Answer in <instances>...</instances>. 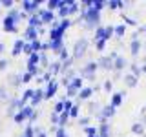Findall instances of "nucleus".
<instances>
[{"label": "nucleus", "instance_id": "nucleus-1", "mask_svg": "<svg viewBox=\"0 0 146 137\" xmlns=\"http://www.w3.org/2000/svg\"><path fill=\"white\" fill-rule=\"evenodd\" d=\"M82 18H84V22H86V26L91 27V26H95L99 22V11L97 9H93V7H90V9H86V11H82Z\"/></svg>", "mask_w": 146, "mask_h": 137}, {"label": "nucleus", "instance_id": "nucleus-2", "mask_svg": "<svg viewBox=\"0 0 146 137\" xmlns=\"http://www.w3.org/2000/svg\"><path fill=\"white\" fill-rule=\"evenodd\" d=\"M70 18H64V20L60 22V24H55L53 26V29H51V40H60V37H62V33L70 27Z\"/></svg>", "mask_w": 146, "mask_h": 137}, {"label": "nucleus", "instance_id": "nucleus-3", "mask_svg": "<svg viewBox=\"0 0 146 137\" xmlns=\"http://www.w3.org/2000/svg\"><path fill=\"white\" fill-rule=\"evenodd\" d=\"M86 49H88V40L86 39L77 40L75 46H73V59H80L82 55L86 53Z\"/></svg>", "mask_w": 146, "mask_h": 137}, {"label": "nucleus", "instance_id": "nucleus-4", "mask_svg": "<svg viewBox=\"0 0 146 137\" xmlns=\"http://www.w3.org/2000/svg\"><path fill=\"white\" fill-rule=\"evenodd\" d=\"M111 33H113L111 26H108V27H100L99 26L97 29H95V40H104V42H106L110 37H111Z\"/></svg>", "mask_w": 146, "mask_h": 137}, {"label": "nucleus", "instance_id": "nucleus-5", "mask_svg": "<svg viewBox=\"0 0 146 137\" xmlns=\"http://www.w3.org/2000/svg\"><path fill=\"white\" fill-rule=\"evenodd\" d=\"M113 113H115V108H113L111 104H108L106 108H102V112H99V113H97V117H99L102 122H106V119L113 117Z\"/></svg>", "mask_w": 146, "mask_h": 137}, {"label": "nucleus", "instance_id": "nucleus-6", "mask_svg": "<svg viewBox=\"0 0 146 137\" xmlns=\"http://www.w3.org/2000/svg\"><path fill=\"white\" fill-rule=\"evenodd\" d=\"M97 70V62H90L88 66L82 68V77H90V79H93V71Z\"/></svg>", "mask_w": 146, "mask_h": 137}, {"label": "nucleus", "instance_id": "nucleus-7", "mask_svg": "<svg viewBox=\"0 0 146 137\" xmlns=\"http://www.w3.org/2000/svg\"><path fill=\"white\" fill-rule=\"evenodd\" d=\"M97 66H100L102 70H111L113 62H111V59H110V57H100L99 62H97Z\"/></svg>", "mask_w": 146, "mask_h": 137}, {"label": "nucleus", "instance_id": "nucleus-8", "mask_svg": "<svg viewBox=\"0 0 146 137\" xmlns=\"http://www.w3.org/2000/svg\"><path fill=\"white\" fill-rule=\"evenodd\" d=\"M55 93H57V82H49V86H48V90H46L44 97L46 99H51Z\"/></svg>", "mask_w": 146, "mask_h": 137}, {"label": "nucleus", "instance_id": "nucleus-9", "mask_svg": "<svg viewBox=\"0 0 146 137\" xmlns=\"http://www.w3.org/2000/svg\"><path fill=\"white\" fill-rule=\"evenodd\" d=\"M124 84L128 86V88H133V86H137V77L131 75V73H128V75L124 77Z\"/></svg>", "mask_w": 146, "mask_h": 137}, {"label": "nucleus", "instance_id": "nucleus-10", "mask_svg": "<svg viewBox=\"0 0 146 137\" xmlns=\"http://www.w3.org/2000/svg\"><path fill=\"white\" fill-rule=\"evenodd\" d=\"M66 88H71V90H82V79H79V77H75L71 82H70V86H66Z\"/></svg>", "mask_w": 146, "mask_h": 137}, {"label": "nucleus", "instance_id": "nucleus-11", "mask_svg": "<svg viewBox=\"0 0 146 137\" xmlns=\"http://www.w3.org/2000/svg\"><path fill=\"white\" fill-rule=\"evenodd\" d=\"M122 97H124V93H122V91H121V93H115V95L111 97V106H113V108L121 106V102H122Z\"/></svg>", "mask_w": 146, "mask_h": 137}, {"label": "nucleus", "instance_id": "nucleus-12", "mask_svg": "<svg viewBox=\"0 0 146 137\" xmlns=\"http://www.w3.org/2000/svg\"><path fill=\"white\" fill-rule=\"evenodd\" d=\"M131 132H133L135 135H143L144 134V126L141 124V122H133V124H131Z\"/></svg>", "mask_w": 146, "mask_h": 137}, {"label": "nucleus", "instance_id": "nucleus-13", "mask_svg": "<svg viewBox=\"0 0 146 137\" xmlns=\"http://www.w3.org/2000/svg\"><path fill=\"white\" fill-rule=\"evenodd\" d=\"M62 6H64V0H49L48 2L49 11H53V9H57V7H62Z\"/></svg>", "mask_w": 146, "mask_h": 137}, {"label": "nucleus", "instance_id": "nucleus-14", "mask_svg": "<svg viewBox=\"0 0 146 137\" xmlns=\"http://www.w3.org/2000/svg\"><path fill=\"white\" fill-rule=\"evenodd\" d=\"M68 119H70V112H62L60 117H58V126L64 128V126H66V122H68Z\"/></svg>", "mask_w": 146, "mask_h": 137}, {"label": "nucleus", "instance_id": "nucleus-15", "mask_svg": "<svg viewBox=\"0 0 146 137\" xmlns=\"http://www.w3.org/2000/svg\"><path fill=\"white\" fill-rule=\"evenodd\" d=\"M91 93H93V88H82V90H79V97L80 99H90Z\"/></svg>", "mask_w": 146, "mask_h": 137}, {"label": "nucleus", "instance_id": "nucleus-16", "mask_svg": "<svg viewBox=\"0 0 146 137\" xmlns=\"http://www.w3.org/2000/svg\"><path fill=\"white\" fill-rule=\"evenodd\" d=\"M99 137H110V126L106 124V122H102L100 124V128H99Z\"/></svg>", "mask_w": 146, "mask_h": 137}, {"label": "nucleus", "instance_id": "nucleus-17", "mask_svg": "<svg viewBox=\"0 0 146 137\" xmlns=\"http://www.w3.org/2000/svg\"><path fill=\"white\" fill-rule=\"evenodd\" d=\"M40 20L42 22H51L53 20V13L51 11H40Z\"/></svg>", "mask_w": 146, "mask_h": 137}, {"label": "nucleus", "instance_id": "nucleus-18", "mask_svg": "<svg viewBox=\"0 0 146 137\" xmlns=\"http://www.w3.org/2000/svg\"><path fill=\"white\" fill-rule=\"evenodd\" d=\"M113 68H115V70H122V68H126V61L122 57H117L115 62H113Z\"/></svg>", "mask_w": 146, "mask_h": 137}, {"label": "nucleus", "instance_id": "nucleus-19", "mask_svg": "<svg viewBox=\"0 0 146 137\" xmlns=\"http://www.w3.org/2000/svg\"><path fill=\"white\" fill-rule=\"evenodd\" d=\"M139 51H141V42L139 40H131V55H139Z\"/></svg>", "mask_w": 146, "mask_h": 137}, {"label": "nucleus", "instance_id": "nucleus-20", "mask_svg": "<svg viewBox=\"0 0 146 137\" xmlns=\"http://www.w3.org/2000/svg\"><path fill=\"white\" fill-rule=\"evenodd\" d=\"M26 39H27V40H33V42L36 40V31H35V27H29V29L26 31Z\"/></svg>", "mask_w": 146, "mask_h": 137}, {"label": "nucleus", "instance_id": "nucleus-21", "mask_svg": "<svg viewBox=\"0 0 146 137\" xmlns=\"http://www.w3.org/2000/svg\"><path fill=\"white\" fill-rule=\"evenodd\" d=\"M42 97H44V91H40V90H36V91H35V93H33V97H31V99H33V104H38V102H40V100H42Z\"/></svg>", "mask_w": 146, "mask_h": 137}, {"label": "nucleus", "instance_id": "nucleus-22", "mask_svg": "<svg viewBox=\"0 0 146 137\" xmlns=\"http://www.w3.org/2000/svg\"><path fill=\"white\" fill-rule=\"evenodd\" d=\"M22 6H24L26 11H35V9L38 7V2H24Z\"/></svg>", "mask_w": 146, "mask_h": 137}, {"label": "nucleus", "instance_id": "nucleus-23", "mask_svg": "<svg viewBox=\"0 0 146 137\" xmlns=\"http://www.w3.org/2000/svg\"><path fill=\"white\" fill-rule=\"evenodd\" d=\"M22 48H24V42L22 40H17V44H15V49H13V55H18L22 51Z\"/></svg>", "mask_w": 146, "mask_h": 137}, {"label": "nucleus", "instance_id": "nucleus-24", "mask_svg": "<svg viewBox=\"0 0 146 137\" xmlns=\"http://www.w3.org/2000/svg\"><path fill=\"white\" fill-rule=\"evenodd\" d=\"M106 6H108L110 9H119V7H122V6H124V4H122V2H117V0H113V2H108Z\"/></svg>", "mask_w": 146, "mask_h": 137}, {"label": "nucleus", "instance_id": "nucleus-25", "mask_svg": "<svg viewBox=\"0 0 146 137\" xmlns=\"http://www.w3.org/2000/svg\"><path fill=\"white\" fill-rule=\"evenodd\" d=\"M60 70H62L60 62H55V64H51V68H49V73H53V75H55V73H58Z\"/></svg>", "mask_w": 146, "mask_h": 137}, {"label": "nucleus", "instance_id": "nucleus-26", "mask_svg": "<svg viewBox=\"0 0 146 137\" xmlns=\"http://www.w3.org/2000/svg\"><path fill=\"white\" fill-rule=\"evenodd\" d=\"M53 112L57 113V115L64 112V100H62V102H57V104H55V110H53Z\"/></svg>", "mask_w": 146, "mask_h": 137}, {"label": "nucleus", "instance_id": "nucleus-27", "mask_svg": "<svg viewBox=\"0 0 146 137\" xmlns=\"http://www.w3.org/2000/svg\"><path fill=\"white\" fill-rule=\"evenodd\" d=\"M22 115H24V119L26 117H31V115H33V108H29V106H27V108H22Z\"/></svg>", "mask_w": 146, "mask_h": 137}, {"label": "nucleus", "instance_id": "nucleus-28", "mask_svg": "<svg viewBox=\"0 0 146 137\" xmlns=\"http://www.w3.org/2000/svg\"><path fill=\"white\" fill-rule=\"evenodd\" d=\"M29 24H31V27H35V26H40V24H42V20H40V17H33L29 20Z\"/></svg>", "mask_w": 146, "mask_h": 137}, {"label": "nucleus", "instance_id": "nucleus-29", "mask_svg": "<svg viewBox=\"0 0 146 137\" xmlns=\"http://www.w3.org/2000/svg\"><path fill=\"white\" fill-rule=\"evenodd\" d=\"M113 31L117 33V37H122V35H124V26H117V27H113Z\"/></svg>", "mask_w": 146, "mask_h": 137}, {"label": "nucleus", "instance_id": "nucleus-30", "mask_svg": "<svg viewBox=\"0 0 146 137\" xmlns=\"http://www.w3.org/2000/svg\"><path fill=\"white\" fill-rule=\"evenodd\" d=\"M102 6H106V4L100 2V0H95V2H93V9H97V11H100V9H102Z\"/></svg>", "mask_w": 146, "mask_h": 137}, {"label": "nucleus", "instance_id": "nucleus-31", "mask_svg": "<svg viewBox=\"0 0 146 137\" xmlns=\"http://www.w3.org/2000/svg\"><path fill=\"white\" fill-rule=\"evenodd\" d=\"M84 132L88 134V137H90V135H97V128H88V126H86Z\"/></svg>", "mask_w": 146, "mask_h": 137}, {"label": "nucleus", "instance_id": "nucleus-32", "mask_svg": "<svg viewBox=\"0 0 146 137\" xmlns=\"http://www.w3.org/2000/svg\"><path fill=\"white\" fill-rule=\"evenodd\" d=\"M33 93H35V91H31V90H27V91H26V93H24V97H22V102H26V100H27V99H31V97H33Z\"/></svg>", "mask_w": 146, "mask_h": 137}, {"label": "nucleus", "instance_id": "nucleus-33", "mask_svg": "<svg viewBox=\"0 0 146 137\" xmlns=\"http://www.w3.org/2000/svg\"><path fill=\"white\" fill-rule=\"evenodd\" d=\"M131 71H133V75H135V77H139V75H141V68L137 66V64H131Z\"/></svg>", "mask_w": 146, "mask_h": 137}, {"label": "nucleus", "instance_id": "nucleus-34", "mask_svg": "<svg viewBox=\"0 0 146 137\" xmlns=\"http://www.w3.org/2000/svg\"><path fill=\"white\" fill-rule=\"evenodd\" d=\"M90 113H95V112H97V110H99V104L97 102H90Z\"/></svg>", "mask_w": 146, "mask_h": 137}, {"label": "nucleus", "instance_id": "nucleus-35", "mask_svg": "<svg viewBox=\"0 0 146 137\" xmlns=\"http://www.w3.org/2000/svg\"><path fill=\"white\" fill-rule=\"evenodd\" d=\"M73 108V104H71V100L68 99V100H64V112H70V110Z\"/></svg>", "mask_w": 146, "mask_h": 137}, {"label": "nucleus", "instance_id": "nucleus-36", "mask_svg": "<svg viewBox=\"0 0 146 137\" xmlns=\"http://www.w3.org/2000/svg\"><path fill=\"white\" fill-rule=\"evenodd\" d=\"M57 137H68L66 130H64V128H57Z\"/></svg>", "mask_w": 146, "mask_h": 137}, {"label": "nucleus", "instance_id": "nucleus-37", "mask_svg": "<svg viewBox=\"0 0 146 137\" xmlns=\"http://www.w3.org/2000/svg\"><path fill=\"white\" fill-rule=\"evenodd\" d=\"M70 115H71V117H77V115H79V106H73V108L70 110Z\"/></svg>", "mask_w": 146, "mask_h": 137}, {"label": "nucleus", "instance_id": "nucleus-38", "mask_svg": "<svg viewBox=\"0 0 146 137\" xmlns=\"http://www.w3.org/2000/svg\"><path fill=\"white\" fill-rule=\"evenodd\" d=\"M79 122H80V126H84V128H86V124H88V122H90V117H82Z\"/></svg>", "mask_w": 146, "mask_h": 137}, {"label": "nucleus", "instance_id": "nucleus-39", "mask_svg": "<svg viewBox=\"0 0 146 137\" xmlns=\"http://www.w3.org/2000/svg\"><path fill=\"white\" fill-rule=\"evenodd\" d=\"M51 122H53V124H58V115H57V113H51Z\"/></svg>", "mask_w": 146, "mask_h": 137}, {"label": "nucleus", "instance_id": "nucleus-40", "mask_svg": "<svg viewBox=\"0 0 146 137\" xmlns=\"http://www.w3.org/2000/svg\"><path fill=\"white\" fill-rule=\"evenodd\" d=\"M26 137H33V128H31V126L26 128Z\"/></svg>", "mask_w": 146, "mask_h": 137}, {"label": "nucleus", "instance_id": "nucleus-41", "mask_svg": "<svg viewBox=\"0 0 146 137\" xmlns=\"http://www.w3.org/2000/svg\"><path fill=\"white\" fill-rule=\"evenodd\" d=\"M22 49H24V53H33V48H31L29 44H26V46H24Z\"/></svg>", "mask_w": 146, "mask_h": 137}, {"label": "nucleus", "instance_id": "nucleus-42", "mask_svg": "<svg viewBox=\"0 0 146 137\" xmlns=\"http://www.w3.org/2000/svg\"><path fill=\"white\" fill-rule=\"evenodd\" d=\"M97 49H99V51L104 49V40H97Z\"/></svg>", "mask_w": 146, "mask_h": 137}, {"label": "nucleus", "instance_id": "nucleus-43", "mask_svg": "<svg viewBox=\"0 0 146 137\" xmlns=\"http://www.w3.org/2000/svg\"><path fill=\"white\" fill-rule=\"evenodd\" d=\"M15 121H17V122H22V121H24V115H22V112L15 115Z\"/></svg>", "mask_w": 146, "mask_h": 137}, {"label": "nucleus", "instance_id": "nucleus-44", "mask_svg": "<svg viewBox=\"0 0 146 137\" xmlns=\"http://www.w3.org/2000/svg\"><path fill=\"white\" fill-rule=\"evenodd\" d=\"M29 79H31V73H24V75H22V80L24 82H29Z\"/></svg>", "mask_w": 146, "mask_h": 137}, {"label": "nucleus", "instance_id": "nucleus-45", "mask_svg": "<svg viewBox=\"0 0 146 137\" xmlns=\"http://www.w3.org/2000/svg\"><path fill=\"white\" fill-rule=\"evenodd\" d=\"M104 90H106V91H110V90H111V82H110V80H106V82H104Z\"/></svg>", "mask_w": 146, "mask_h": 137}, {"label": "nucleus", "instance_id": "nucleus-46", "mask_svg": "<svg viewBox=\"0 0 146 137\" xmlns=\"http://www.w3.org/2000/svg\"><path fill=\"white\" fill-rule=\"evenodd\" d=\"M124 22H126V24H131V26H135V24H137L135 20H131V18H128V17H124Z\"/></svg>", "mask_w": 146, "mask_h": 137}, {"label": "nucleus", "instance_id": "nucleus-47", "mask_svg": "<svg viewBox=\"0 0 146 137\" xmlns=\"http://www.w3.org/2000/svg\"><path fill=\"white\" fill-rule=\"evenodd\" d=\"M6 66H7V62H6V61H0V70H4Z\"/></svg>", "mask_w": 146, "mask_h": 137}, {"label": "nucleus", "instance_id": "nucleus-48", "mask_svg": "<svg viewBox=\"0 0 146 137\" xmlns=\"http://www.w3.org/2000/svg\"><path fill=\"white\" fill-rule=\"evenodd\" d=\"M36 137H46L44 132H40V130H36Z\"/></svg>", "mask_w": 146, "mask_h": 137}, {"label": "nucleus", "instance_id": "nucleus-49", "mask_svg": "<svg viewBox=\"0 0 146 137\" xmlns=\"http://www.w3.org/2000/svg\"><path fill=\"white\" fill-rule=\"evenodd\" d=\"M4 51V44H0V53H2Z\"/></svg>", "mask_w": 146, "mask_h": 137}, {"label": "nucleus", "instance_id": "nucleus-50", "mask_svg": "<svg viewBox=\"0 0 146 137\" xmlns=\"http://www.w3.org/2000/svg\"><path fill=\"white\" fill-rule=\"evenodd\" d=\"M143 71H144V73H146V64H144V66H143Z\"/></svg>", "mask_w": 146, "mask_h": 137}, {"label": "nucleus", "instance_id": "nucleus-51", "mask_svg": "<svg viewBox=\"0 0 146 137\" xmlns=\"http://www.w3.org/2000/svg\"><path fill=\"white\" fill-rule=\"evenodd\" d=\"M90 137H99V135H90Z\"/></svg>", "mask_w": 146, "mask_h": 137}]
</instances>
